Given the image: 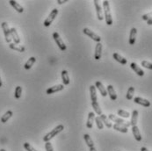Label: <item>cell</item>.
<instances>
[{"instance_id":"obj_42","label":"cell","mask_w":152,"mask_h":151,"mask_svg":"<svg viewBox=\"0 0 152 151\" xmlns=\"http://www.w3.org/2000/svg\"><path fill=\"white\" fill-rule=\"evenodd\" d=\"M141 151H150L147 148H145V147H142V149H141Z\"/></svg>"},{"instance_id":"obj_25","label":"cell","mask_w":152,"mask_h":151,"mask_svg":"<svg viewBox=\"0 0 152 151\" xmlns=\"http://www.w3.org/2000/svg\"><path fill=\"white\" fill-rule=\"evenodd\" d=\"M12 114H13V112H12V111H7L4 115L1 117V122H2V123H5V122H7V121L12 118Z\"/></svg>"},{"instance_id":"obj_9","label":"cell","mask_w":152,"mask_h":151,"mask_svg":"<svg viewBox=\"0 0 152 151\" xmlns=\"http://www.w3.org/2000/svg\"><path fill=\"white\" fill-rule=\"evenodd\" d=\"M134 102L138 104V105H141L144 107H151V102L145 98H140V97H136L134 98Z\"/></svg>"},{"instance_id":"obj_22","label":"cell","mask_w":152,"mask_h":151,"mask_svg":"<svg viewBox=\"0 0 152 151\" xmlns=\"http://www.w3.org/2000/svg\"><path fill=\"white\" fill-rule=\"evenodd\" d=\"M9 47L12 50H15V51H18V52H25L26 48L25 47L20 46V45H17V44L14 43H10L9 44Z\"/></svg>"},{"instance_id":"obj_41","label":"cell","mask_w":152,"mask_h":151,"mask_svg":"<svg viewBox=\"0 0 152 151\" xmlns=\"http://www.w3.org/2000/svg\"><path fill=\"white\" fill-rule=\"evenodd\" d=\"M147 24H148L149 26H151V25H152V19H151V20H149L147 21Z\"/></svg>"},{"instance_id":"obj_18","label":"cell","mask_w":152,"mask_h":151,"mask_svg":"<svg viewBox=\"0 0 152 151\" xmlns=\"http://www.w3.org/2000/svg\"><path fill=\"white\" fill-rule=\"evenodd\" d=\"M132 133H133V135H134V139H135L137 142H141V141H142V135H141V133H140L139 128H138L137 126L132 127Z\"/></svg>"},{"instance_id":"obj_8","label":"cell","mask_w":152,"mask_h":151,"mask_svg":"<svg viewBox=\"0 0 152 151\" xmlns=\"http://www.w3.org/2000/svg\"><path fill=\"white\" fill-rule=\"evenodd\" d=\"M94 3V6H95V9H96V13H97V18L99 20H103L104 19V16H103V10H102V7L101 5L99 4V2L98 0H94L93 1Z\"/></svg>"},{"instance_id":"obj_23","label":"cell","mask_w":152,"mask_h":151,"mask_svg":"<svg viewBox=\"0 0 152 151\" xmlns=\"http://www.w3.org/2000/svg\"><path fill=\"white\" fill-rule=\"evenodd\" d=\"M90 93H91V102H96L97 101V91H96V87L94 85L90 86Z\"/></svg>"},{"instance_id":"obj_40","label":"cell","mask_w":152,"mask_h":151,"mask_svg":"<svg viewBox=\"0 0 152 151\" xmlns=\"http://www.w3.org/2000/svg\"><path fill=\"white\" fill-rule=\"evenodd\" d=\"M89 151H97V150H96L95 147H92V148H90L89 149Z\"/></svg>"},{"instance_id":"obj_35","label":"cell","mask_w":152,"mask_h":151,"mask_svg":"<svg viewBox=\"0 0 152 151\" xmlns=\"http://www.w3.org/2000/svg\"><path fill=\"white\" fill-rule=\"evenodd\" d=\"M23 146H24L25 150H26V151H38V150H36L33 146H31V144H30V143H28V142H25Z\"/></svg>"},{"instance_id":"obj_5","label":"cell","mask_w":152,"mask_h":151,"mask_svg":"<svg viewBox=\"0 0 152 151\" xmlns=\"http://www.w3.org/2000/svg\"><path fill=\"white\" fill-rule=\"evenodd\" d=\"M2 29L4 31V38H5V42L7 43H11L12 42V37H11V30L9 28V26L6 22H3L1 24Z\"/></svg>"},{"instance_id":"obj_21","label":"cell","mask_w":152,"mask_h":151,"mask_svg":"<svg viewBox=\"0 0 152 151\" xmlns=\"http://www.w3.org/2000/svg\"><path fill=\"white\" fill-rule=\"evenodd\" d=\"M138 115H139L138 111L137 110H134L133 112H132V117H131V127L136 126V123H137V120H138Z\"/></svg>"},{"instance_id":"obj_13","label":"cell","mask_w":152,"mask_h":151,"mask_svg":"<svg viewBox=\"0 0 152 151\" xmlns=\"http://www.w3.org/2000/svg\"><path fill=\"white\" fill-rule=\"evenodd\" d=\"M94 86L96 87L99 90V92H100V94L103 96V97H106L107 95V89L105 88V86L103 85V84L101 83V82H99V81H97L96 83H95V85Z\"/></svg>"},{"instance_id":"obj_24","label":"cell","mask_w":152,"mask_h":151,"mask_svg":"<svg viewBox=\"0 0 152 151\" xmlns=\"http://www.w3.org/2000/svg\"><path fill=\"white\" fill-rule=\"evenodd\" d=\"M99 117H100V119H101V120H102L103 124H104L107 128H111L113 127L112 123L110 122V120H109L108 118L107 117V115H106V114H103V113H102Z\"/></svg>"},{"instance_id":"obj_32","label":"cell","mask_w":152,"mask_h":151,"mask_svg":"<svg viewBox=\"0 0 152 151\" xmlns=\"http://www.w3.org/2000/svg\"><path fill=\"white\" fill-rule=\"evenodd\" d=\"M95 120H96L97 128H98L99 129H103V128H104V124H103V122H102L100 117H99H99H96V118H95Z\"/></svg>"},{"instance_id":"obj_15","label":"cell","mask_w":152,"mask_h":151,"mask_svg":"<svg viewBox=\"0 0 152 151\" xmlns=\"http://www.w3.org/2000/svg\"><path fill=\"white\" fill-rule=\"evenodd\" d=\"M130 67L131 69H132L139 77H143V76H144V71H143L138 65L136 64L135 63H131Z\"/></svg>"},{"instance_id":"obj_27","label":"cell","mask_w":152,"mask_h":151,"mask_svg":"<svg viewBox=\"0 0 152 151\" xmlns=\"http://www.w3.org/2000/svg\"><path fill=\"white\" fill-rule=\"evenodd\" d=\"M61 76H62V79H63L64 85H68L69 84V77L68 71L67 70H63L62 73H61Z\"/></svg>"},{"instance_id":"obj_10","label":"cell","mask_w":152,"mask_h":151,"mask_svg":"<svg viewBox=\"0 0 152 151\" xmlns=\"http://www.w3.org/2000/svg\"><path fill=\"white\" fill-rule=\"evenodd\" d=\"M64 89V85H54V86L48 88V89L47 90L46 93H47V94H48V95H50V94H54V93H56V92H58V91H60V90H63Z\"/></svg>"},{"instance_id":"obj_1","label":"cell","mask_w":152,"mask_h":151,"mask_svg":"<svg viewBox=\"0 0 152 151\" xmlns=\"http://www.w3.org/2000/svg\"><path fill=\"white\" fill-rule=\"evenodd\" d=\"M64 129V125H58L56 128H55L53 130H51L49 133H48L45 136L43 137V141L45 142H49L51 139H53L55 136H56L58 133H60Z\"/></svg>"},{"instance_id":"obj_3","label":"cell","mask_w":152,"mask_h":151,"mask_svg":"<svg viewBox=\"0 0 152 151\" xmlns=\"http://www.w3.org/2000/svg\"><path fill=\"white\" fill-rule=\"evenodd\" d=\"M108 119L110 120H112L113 122H115V124H118V125H120L121 127H124V128H129V126H131L129 121H126L123 119H121V118H119L116 115L112 114V113L108 115Z\"/></svg>"},{"instance_id":"obj_34","label":"cell","mask_w":152,"mask_h":151,"mask_svg":"<svg viewBox=\"0 0 152 151\" xmlns=\"http://www.w3.org/2000/svg\"><path fill=\"white\" fill-rule=\"evenodd\" d=\"M22 93V88L21 86H17L15 89V93H14V96H15V98L19 99L20 97H21Z\"/></svg>"},{"instance_id":"obj_28","label":"cell","mask_w":152,"mask_h":151,"mask_svg":"<svg viewBox=\"0 0 152 151\" xmlns=\"http://www.w3.org/2000/svg\"><path fill=\"white\" fill-rule=\"evenodd\" d=\"M84 139H85V141H86V145L88 146V147H89V149H90V148H92V147H94V142H93L92 139L91 138V136H90L89 134L86 133V134L84 135Z\"/></svg>"},{"instance_id":"obj_14","label":"cell","mask_w":152,"mask_h":151,"mask_svg":"<svg viewBox=\"0 0 152 151\" xmlns=\"http://www.w3.org/2000/svg\"><path fill=\"white\" fill-rule=\"evenodd\" d=\"M95 120V114L94 112H91L88 113V119H87V122H86V128L91 129L92 128V126H93V121Z\"/></svg>"},{"instance_id":"obj_43","label":"cell","mask_w":152,"mask_h":151,"mask_svg":"<svg viewBox=\"0 0 152 151\" xmlns=\"http://www.w3.org/2000/svg\"><path fill=\"white\" fill-rule=\"evenodd\" d=\"M3 85V83H2V79H1V77H0V87H2Z\"/></svg>"},{"instance_id":"obj_11","label":"cell","mask_w":152,"mask_h":151,"mask_svg":"<svg viewBox=\"0 0 152 151\" xmlns=\"http://www.w3.org/2000/svg\"><path fill=\"white\" fill-rule=\"evenodd\" d=\"M10 30H11V37H12V39L13 40L14 44H17V45L20 44V36H19V34H18V32H17L16 28L12 27V28H11Z\"/></svg>"},{"instance_id":"obj_26","label":"cell","mask_w":152,"mask_h":151,"mask_svg":"<svg viewBox=\"0 0 152 151\" xmlns=\"http://www.w3.org/2000/svg\"><path fill=\"white\" fill-rule=\"evenodd\" d=\"M35 61H36L35 57H34V56L30 57V58L27 60V62L25 63V65H24V68H25L26 69H30L33 67V65L34 64Z\"/></svg>"},{"instance_id":"obj_36","label":"cell","mask_w":152,"mask_h":151,"mask_svg":"<svg viewBox=\"0 0 152 151\" xmlns=\"http://www.w3.org/2000/svg\"><path fill=\"white\" fill-rule=\"evenodd\" d=\"M142 66L146 68V69H151L152 70V63H150V62H148V61H142Z\"/></svg>"},{"instance_id":"obj_17","label":"cell","mask_w":152,"mask_h":151,"mask_svg":"<svg viewBox=\"0 0 152 151\" xmlns=\"http://www.w3.org/2000/svg\"><path fill=\"white\" fill-rule=\"evenodd\" d=\"M136 35H137V29L135 27H133L131 29L130 34H129V42L130 45H134L136 41Z\"/></svg>"},{"instance_id":"obj_29","label":"cell","mask_w":152,"mask_h":151,"mask_svg":"<svg viewBox=\"0 0 152 151\" xmlns=\"http://www.w3.org/2000/svg\"><path fill=\"white\" fill-rule=\"evenodd\" d=\"M91 107L93 108V110H94V112L98 114V115H101L102 114V111H101V108L99 107V103L96 101V102H91Z\"/></svg>"},{"instance_id":"obj_33","label":"cell","mask_w":152,"mask_h":151,"mask_svg":"<svg viewBox=\"0 0 152 151\" xmlns=\"http://www.w3.org/2000/svg\"><path fill=\"white\" fill-rule=\"evenodd\" d=\"M118 115H120L121 117H123V118H129L130 117V113L124 111V110H118Z\"/></svg>"},{"instance_id":"obj_44","label":"cell","mask_w":152,"mask_h":151,"mask_svg":"<svg viewBox=\"0 0 152 151\" xmlns=\"http://www.w3.org/2000/svg\"><path fill=\"white\" fill-rule=\"evenodd\" d=\"M0 151H6V150H4V149H1V150H0Z\"/></svg>"},{"instance_id":"obj_12","label":"cell","mask_w":152,"mask_h":151,"mask_svg":"<svg viewBox=\"0 0 152 151\" xmlns=\"http://www.w3.org/2000/svg\"><path fill=\"white\" fill-rule=\"evenodd\" d=\"M102 55V44L97 43L96 47H95V54H94V58L96 60H99Z\"/></svg>"},{"instance_id":"obj_31","label":"cell","mask_w":152,"mask_h":151,"mask_svg":"<svg viewBox=\"0 0 152 151\" xmlns=\"http://www.w3.org/2000/svg\"><path fill=\"white\" fill-rule=\"evenodd\" d=\"M134 88L133 86H131L129 88L128 90V92H127V95H126V98L127 99L131 100L133 98V96H134Z\"/></svg>"},{"instance_id":"obj_16","label":"cell","mask_w":152,"mask_h":151,"mask_svg":"<svg viewBox=\"0 0 152 151\" xmlns=\"http://www.w3.org/2000/svg\"><path fill=\"white\" fill-rule=\"evenodd\" d=\"M107 94H108L110 98L112 100H116L117 99V94H116L115 90H114V88H113V85H109L107 88Z\"/></svg>"},{"instance_id":"obj_4","label":"cell","mask_w":152,"mask_h":151,"mask_svg":"<svg viewBox=\"0 0 152 151\" xmlns=\"http://www.w3.org/2000/svg\"><path fill=\"white\" fill-rule=\"evenodd\" d=\"M57 14H58V10H57L56 8H55L54 10H52L51 12L49 13L48 17H47V19L44 20V26H46V27H47V26H49L52 24V22L55 20V19H56V17L57 16Z\"/></svg>"},{"instance_id":"obj_38","label":"cell","mask_w":152,"mask_h":151,"mask_svg":"<svg viewBox=\"0 0 152 151\" xmlns=\"http://www.w3.org/2000/svg\"><path fill=\"white\" fill-rule=\"evenodd\" d=\"M142 18V20H146V21H148L149 20L152 19V12H149V13L143 14Z\"/></svg>"},{"instance_id":"obj_37","label":"cell","mask_w":152,"mask_h":151,"mask_svg":"<svg viewBox=\"0 0 152 151\" xmlns=\"http://www.w3.org/2000/svg\"><path fill=\"white\" fill-rule=\"evenodd\" d=\"M45 150H46V151H54L53 146H52V144L49 142L45 143Z\"/></svg>"},{"instance_id":"obj_6","label":"cell","mask_w":152,"mask_h":151,"mask_svg":"<svg viewBox=\"0 0 152 151\" xmlns=\"http://www.w3.org/2000/svg\"><path fill=\"white\" fill-rule=\"evenodd\" d=\"M53 38H54V41L56 42V45L58 46V47L62 50V51H65L67 49V47H66L65 43L64 42V41L62 40L61 36L59 35L58 33H54L53 34Z\"/></svg>"},{"instance_id":"obj_19","label":"cell","mask_w":152,"mask_h":151,"mask_svg":"<svg viewBox=\"0 0 152 151\" xmlns=\"http://www.w3.org/2000/svg\"><path fill=\"white\" fill-rule=\"evenodd\" d=\"M9 3H10V4L19 12V13H22L23 12H24V8L22 7L21 5L17 2V1H14V0H10L9 1Z\"/></svg>"},{"instance_id":"obj_30","label":"cell","mask_w":152,"mask_h":151,"mask_svg":"<svg viewBox=\"0 0 152 151\" xmlns=\"http://www.w3.org/2000/svg\"><path fill=\"white\" fill-rule=\"evenodd\" d=\"M113 128L114 130H116V131H119V132H121V133H128V128H124V127H121V126H120V125H118V124H114L113 126Z\"/></svg>"},{"instance_id":"obj_7","label":"cell","mask_w":152,"mask_h":151,"mask_svg":"<svg viewBox=\"0 0 152 151\" xmlns=\"http://www.w3.org/2000/svg\"><path fill=\"white\" fill-rule=\"evenodd\" d=\"M83 32H84V34H85L86 35L89 36V38H91V39L93 40L94 42H98V43H99V42H101V38H100L98 34H96L94 32H92L91 30H90L89 28H84Z\"/></svg>"},{"instance_id":"obj_20","label":"cell","mask_w":152,"mask_h":151,"mask_svg":"<svg viewBox=\"0 0 152 151\" xmlns=\"http://www.w3.org/2000/svg\"><path fill=\"white\" fill-rule=\"evenodd\" d=\"M113 59H114L115 61H117V62L120 63L121 64L125 65L127 64V63H128L127 59L124 58V57H122V56H121V55H119L118 53H114V54L113 55Z\"/></svg>"},{"instance_id":"obj_2","label":"cell","mask_w":152,"mask_h":151,"mask_svg":"<svg viewBox=\"0 0 152 151\" xmlns=\"http://www.w3.org/2000/svg\"><path fill=\"white\" fill-rule=\"evenodd\" d=\"M103 9H104V16L106 19V23L107 26L113 25V18L111 14V10H110V4L108 1H104L103 2Z\"/></svg>"},{"instance_id":"obj_39","label":"cell","mask_w":152,"mask_h":151,"mask_svg":"<svg viewBox=\"0 0 152 151\" xmlns=\"http://www.w3.org/2000/svg\"><path fill=\"white\" fill-rule=\"evenodd\" d=\"M66 2H68V0H57V3L59 4H64Z\"/></svg>"}]
</instances>
